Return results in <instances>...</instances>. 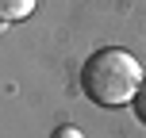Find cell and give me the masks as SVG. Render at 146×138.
I'll use <instances>...</instances> for the list:
<instances>
[{
	"label": "cell",
	"instance_id": "6da1fadb",
	"mask_svg": "<svg viewBox=\"0 0 146 138\" xmlns=\"http://www.w3.org/2000/svg\"><path fill=\"white\" fill-rule=\"evenodd\" d=\"M146 73L135 54L123 46H104V50L88 54L81 65V88L96 108H127L135 92L142 88Z\"/></svg>",
	"mask_w": 146,
	"mask_h": 138
},
{
	"label": "cell",
	"instance_id": "7a4b0ae2",
	"mask_svg": "<svg viewBox=\"0 0 146 138\" xmlns=\"http://www.w3.org/2000/svg\"><path fill=\"white\" fill-rule=\"evenodd\" d=\"M35 4L38 0H0V15H4V23H19L35 12Z\"/></svg>",
	"mask_w": 146,
	"mask_h": 138
},
{
	"label": "cell",
	"instance_id": "3957f363",
	"mask_svg": "<svg viewBox=\"0 0 146 138\" xmlns=\"http://www.w3.org/2000/svg\"><path fill=\"white\" fill-rule=\"evenodd\" d=\"M131 111H135V119L146 127V81H142V88L135 92V100H131Z\"/></svg>",
	"mask_w": 146,
	"mask_h": 138
},
{
	"label": "cell",
	"instance_id": "277c9868",
	"mask_svg": "<svg viewBox=\"0 0 146 138\" xmlns=\"http://www.w3.org/2000/svg\"><path fill=\"white\" fill-rule=\"evenodd\" d=\"M50 138H85V134H81L77 127H69V123H66V127H58V131H54Z\"/></svg>",
	"mask_w": 146,
	"mask_h": 138
}]
</instances>
